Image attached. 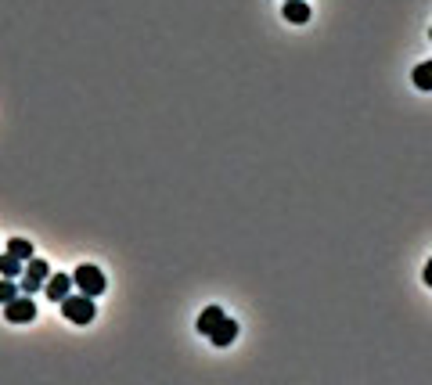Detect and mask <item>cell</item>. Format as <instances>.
I'll return each instance as SVG.
<instances>
[{"mask_svg": "<svg viewBox=\"0 0 432 385\" xmlns=\"http://www.w3.org/2000/svg\"><path fill=\"white\" fill-rule=\"evenodd\" d=\"M72 284L79 288L83 295H90V299H98L105 288H108V281H105V274L98 267H90V263H83V267H76V274H72Z\"/></svg>", "mask_w": 432, "mask_h": 385, "instance_id": "1", "label": "cell"}, {"mask_svg": "<svg viewBox=\"0 0 432 385\" xmlns=\"http://www.w3.org/2000/svg\"><path fill=\"white\" fill-rule=\"evenodd\" d=\"M61 313H65V320H72V324H90V320H94V299L90 295H83V292H79V295H65V299H61Z\"/></svg>", "mask_w": 432, "mask_h": 385, "instance_id": "2", "label": "cell"}, {"mask_svg": "<svg viewBox=\"0 0 432 385\" xmlns=\"http://www.w3.org/2000/svg\"><path fill=\"white\" fill-rule=\"evenodd\" d=\"M47 278H51V267H47V260H37V256H33V260H25V267H22V284H19L22 295H33Z\"/></svg>", "mask_w": 432, "mask_h": 385, "instance_id": "3", "label": "cell"}, {"mask_svg": "<svg viewBox=\"0 0 432 385\" xmlns=\"http://www.w3.org/2000/svg\"><path fill=\"white\" fill-rule=\"evenodd\" d=\"M4 317L11 324H29V320L37 317V302L29 295H14L11 302H4Z\"/></svg>", "mask_w": 432, "mask_h": 385, "instance_id": "4", "label": "cell"}, {"mask_svg": "<svg viewBox=\"0 0 432 385\" xmlns=\"http://www.w3.org/2000/svg\"><path fill=\"white\" fill-rule=\"evenodd\" d=\"M234 339H238V324H234L231 317H223L220 324L209 331V342H213V346H220V349H223V346H231Z\"/></svg>", "mask_w": 432, "mask_h": 385, "instance_id": "5", "label": "cell"}, {"mask_svg": "<svg viewBox=\"0 0 432 385\" xmlns=\"http://www.w3.org/2000/svg\"><path fill=\"white\" fill-rule=\"evenodd\" d=\"M43 288H47V295H51L54 302H61L72 292V274H51V278L43 281Z\"/></svg>", "mask_w": 432, "mask_h": 385, "instance_id": "6", "label": "cell"}, {"mask_svg": "<svg viewBox=\"0 0 432 385\" xmlns=\"http://www.w3.org/2000/svg\"><path fill=\"white\" fill-rule=\"evenodd\" d=\"M285 19L288 22H296V25H302V22H310V8H307V0H285Z\"/></svg>", "mask_w": 432, "mask_h": 385, "instance_id": "7", "label": "cell"}, {"mask_svg": "<svg viewBox=\"0 0 432 385\" xmlns=\"http://www.w3.org/2000/svg\"><path fill=\"white\" fill-rule=\"evenodd\" d=\"M223 317H227V313H223L220 306H205V310H202V317H198V335H209Z\"/></svg>", "mask_w": 432, "mask_h": 385, "instance_id": "8", "label": "cell"}, {"mask_svg": "<svg viewBox=\"0 0 432 385\" xmlns=\"http://www.w3.org/2000/svg\"><path fill=\"white\" fill-rule=\"evenodd\" d=\"M22 267H25V263H22L14 252H4V256H0V278H19Z\"/></svg>", "mask_w": 432, "mask_h": 385, "instance_id": "9", "label": "cell"}, {"mask_svg": "<svg viewBox=\"0 0 432 385\" xmlns=\"http://www.w3.org/2000/svg\"><path fill=\"white\" fill-rule=\"evenodd\" d=\"M8 252H14L19 260L25 263V260H33V242H25V238H11L8 242Z\"/></svg>", "mask_w": 432, "mask_h": 385, "instance_id": "10", "label": "cell"}, {"mask_svg": "<svg viewBox=\"0 0 432 385\" xmlns=\"http://www.w3.org/2000/svg\"><path fill=\"white\" fill-rule=\"evenodd\" d=\"M414 87H418V90H432V61H422V65L414 69Z\"/></svg>", "mask_w": 432, "mask_h": 385, "instance_id": "11", "label": "cell"}, {"mask_svg": "<svg viewBox=\"0 0 432 385\" xmlns=\"http://www.w3.org/2000/svg\"><path fill=\"white\" fill-rule=\"evenodd\" d=\"M14 295H22V288L14 284V278H0V302H11Z\"/></svg>", "mask_w": 432, "mask_h": 385, "instance_id": "12", "label": "cell"}, {"mask_svg": "<svg viewBox=\"0 0 432 385\" xmlns=\"http://www.w3.org/2000/svg\"><path fill=\"white\" fill-rule=\"evenodd\" d=\"M425 284H429V288H432V260H429V263H425Z\"/></svg>", "mask_w": 432, "mask_h": 385, "instance_id": "13", "label": "cell"}, {"mask_svg": "<svg viewBox=\"0 0 432 385\" xmlns=\"http://www.w3.org/2000/svg\"><path fill=\"white\" fill-rule=\"evenodd\" d=\"M429 37H432V33H429Z\"/></svg>", "mask_w": 432, "mask_h": 385, "instance_id": "14", "label": "cell"}]
</instances>
